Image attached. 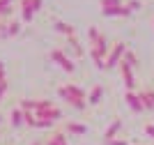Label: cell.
<instances>
[{"instance_id":"6da1fadb","label":"cell","mask_w":154,"mask_h":145,"mask_svg":"<svg viewBox=\"0 0 154 145\" xmlns=\"http://www.w3.org/2000/svg\"><path fill=\"white\" fill-rule=\"evenodd\" d=\"M108 53H110L108 39H106V35H99V39H97L94 44H92V49H90L92 65L99 67V69H106V58H108Z\"/></svg>"},{"instance_id":"7a4b0ae2","label":"cell","mask_w":154,"mask_h":145,"mask_svg":"<svg viewBox=\"0 0 154 145\" xmlns=\"http://www.w3.org/2000/svg\"><path fill=\"white\" fill-rule=\"evenodd\" d=\"M127 51L129 49H127L124 42H117V44L110 46V53H108V58H106V69H115V67H120V62H122V58H124Z\"/></svg>"},{"instance_id":"3957f363","label":"cell","mask_w":154,"mask_h":145,"mask_svg":"<svg viewBox=\"0 0 154 145\" xmlns=\"http://www.w3.org/2000/svg\"><path fill=\"white\" fill-rule=\"evenodd\" d=\"M51 60L58 65V67H62L67 74H74V71H76V65H74V60H71V58L67 55L64 51H60V49H53V51H51Z\"/></svg>"},{"instance_id":"277c9868","label":"cell","mask_w":154,"mask_h":145,"mask_svg":"<svg viewBox=\"0 0 154 145\" xmlns=\"http://www.w3.org/2000/svg\"><path fill=\"white\" fill-rule=\"evenodd\" d=\"M120 71H122V78H124V85H127V92H134V88H136L134 67H131V65H127V62L122 60V62H120Z\"/></svg>"},{"instance_id":"5b68a950","label":"cell","mask_w":154,"mask_h":145,"mask_svg":"<svg viewBox=\"0 0 154 145\" xmlns=\"http://www.w3.org/2000/svg\"><path fill=\"white\" fill-rule=\"evenodd\" d=\"M37 115V120H48V122H55L58 120H62V111H60L58 106H51V108H46V111H39V113H35Z\"/></svg>"},{"instance_id":"8992f818","label":"cell","mask_w":154,"mask_h":145,"mask_svg":"<svg viewBox=\"0 0 154 145\" xmlns=\"http://www.w3.org/2000/svg\"><path fill=\"white\" fill-rule=\"evenodd\" d=\"M58 97H60L62 101H67L69 106L78 108V111H83V108L88 106V101H78V99H74V97H71L69 92H67V88H64V85H60V88H58Z\"/></svg>"},{"instance_id":"52a82bcc","label":"cell","mask_w":154,"mask_h":145,"mask_svg":"<svg viewBox=\"0 0 154 145\" xmlns=\"http://www.w3.org/2000/svg\"><path fill=\"white\" fill-rule=\"evenodd\" d=\"M124 99H127V104H129V108H131V111H136V113L145 111L143 99H140V95H138V92H127V95H124Z\"/></svg>"},{"instance_id":"ba28073f","label":"cell","mask_w":154,"mask_h":145,"mask_svg":"<svg viewBox=\"0 0 154 145\" xmlns=\"http://www.w3.org/2000/svg\"><path fill=\"white\" fill-rule=\"evenodd\" d=\"M103 99V85H92V90L88 92V104L97 106V104H101Z\"/></svg>"},{"instance_id":"9c48e42d","label":"cell","mask_w":154,"mask_h":145,"mask_svg":"<svg viewBox=\"0 0 154 145\" xmlns=\"http://www.w3.org/2000/svg\"><path fill=\"white\" fill-rule=\"evenodd\" d=\"M21 14H23V19H26V23H30L32 19H35V7H32V0H21Z\"/></svg>"},{"instance_id":"30bf717a","label":"cell","mask_w":154,"mask_h":145,"mask_svg":"<svg viewBox=\"0 0 154 145\" xmlns=\"http://www.w3.org/2000/svg\"><path fill=\"white\" fill-rule=\"evenodd\" d=\"M120 129H122V120H113L108 125V129H106V131H103V138H106V143H108V140H113L117 136V131H120Z\"/></svg>"},{"instance_id":"8fae6325","label":"cell","mask_w":154,"mask_h":145,"mask_svg":"<svg viewBox=\"0 0 154 145\" xmlns=\"http://www.w3.org/2000/svg\"><path fill=\"white\" fill-rule=\"evenodd\" d=\"M55 32H60V35H64V37L69 39V37H74V35H76V28H74L71 23H64V21H58V23H55Z\"/></svg>"},{"instance_id":"7c38bea8","label":"cell","mask_w":154,"mask_h":145,"mask_svg":"<svg viewBox=\"0 0 154 145\" xmlns=\"http://www.w3.org/2000/svg\"><path fill=\"white\" fill-rule=\"evenodd\" d=\"M138 95H140V99H143L145 111H154V90H143Z\"/></svg>"},{"instance_id":"4fadbf2b","label":"cell","mask_w":154,"mask_h":145,"mask_svg":"<svg viewBox=\"0 0 154 145\" xmlns=\"http://www.w3.org/2000/svg\"><path fill=\"white\" fill-rule=\"evenodd\" d=\"M64 129H67L69 134H76V136L88 134V127H85L83 122H67V125H64Z\"/></svg>"},{"instance_id":"5bb4252c","label":"cell","mask_w":154,"mask_h":145,"mask_svg":"<svg viewBox=\"0 0 154 145\" xmlns=\"http://www.w3.org/2000/svg\"><path fill=\"white\" fill-rule=\"evenodd\" d=\"M67 49H69V51H71V53H74V55H76V58H83V46L78 44L76 35H74V37H69V39H67Z\"/></svg>"},{"instance_id":"9a60e30c","label":"cell","mask_w":154,"mask_h":145,"mask_svg":"<svg viewBox=\"0 0 154 145\" xmlns=\"http://www.w3.org/2000/svg\"><path fill=\"white\" fill-rule=\"evenodd\" d=\"M9 118H12V127H21V125H26V113H23L21 108H14L12 113H9Z\"/></svg>"},{"instance_id":"2e32d148","label":"cell","mask_w":154,"mask_h":145,"mask_svg":"<svg viewBox=\"0 0 154 145\" xmlns=\"http://www.w3.org/2000/svg\"><path fill=\"white\" fill-rule=\"evenodd\" d=\"M46 145H67V136H64L62 131H55L51 138L46 140Z\"/></svg>"},{"instance_id":"e0dca14e","label":"cell","mask_w":154,"mask_h":145,"mask_svg":"<svg viewBox=\"0 0 154 145\" xmlns=\"http://www.w3.org/2000/svg\"><path fill=\"white\" fill-rule=\"evenodd\" d=\"M12 2H14V0H0V19H2V21L12 14Z\"/></svg>"},{"instance_id":"ac0fdd59","label":"cell","mask_w":154,"mask_h":145,"mask_svg":"<svg viewBox=\"0 0 154 145\" xmlns=\"http://www.w3.org/2000/svg\"><path fill=\"white\" fill-rule=\"evenodd\" d=\"M19 32H21V23H19V21H9V23H7L5 37H16Z\"/></svg>"},{"instance_id":"d6986e66","label":"cell","mask_w":154,"mask_h":145,"mask_svg":"<svg viewBox=\"0 0 154 145\" xmlns=\"http://www.w3.org/2000/svg\"><path fill=\"white\" fill-rule=\"evenodd\" d=\"M101 9H113V7H122L124 0H99Z\"/></svg>"},{"instance_id":"ffe728a7","label":"cell","mask_w":154,"mask_h":145,"mask_svg":"<svg viewBox=\"0 0 154 145\" xmlns=\"http://www.w3.org/2000/svg\"><path fill=\"white\" fill-rule=\"evenodd\" d=\"M122 60H124L127 65H131V67H138V58H136V53H134V51H127Z\"/></svg>"},{"instance_id":"44dd1931","label":"cell","mask_w":154,"mask_h":145,"mask_svg":"<svg viewBox=\"0 0 154 145\" xmlns=\"http://www.w3.org/2000/svg\"><path fill=\"white\" fill-rule=\"evenodd\" d=\"M21 111H23V108H21ZM23 113H26V125L28 127H37V115L30 113V111H23Z\"/></svg>"},{"instance_id":"7402d4cb","label":"cell","mask_w":154,"mask_h":145,"mask_svg":"<svg viewBox=\"0 0 154 145\" xmlns=\"http://www.w3.org/2000/svg\"><path fill=\"white\" fill-rule=\"evenodd\" d=\"M99 35H101V32H99V30L94 28V25H92L90 30H88V37H90V44H94L97 39H99Z\"/></svg>"},{"instance_id":"603a6c76","label":"cell","mask_w":154,"mask_h":145,"mask_svg":"<svg viewBox=\"0 0 154 145\" xmlns=\"http://www.w3.org/2000/svg\"><path fill=\"white\" fill-rule=\"evenodd\" d=\"M127 7L131 9V12H138V9L143 7V2H140V0H129V2H127Z\"/></svg>"},{"instance_id":"cb8c5ba5","label":"cell","mask_w":154,"mask_h":145,"mask_svg":"<svg viewBox=\"0 0 154 145\" xmlns=\"http://www.w3.org/2000/svg\"><path fill=\"white\" fill-rule=\"evenodd\" d=\"M7 90H9V83H7V81H5V83H0V101H2V97L7 95Z\"/></svg>"},{"instance_id":"d4e9b609","label":"cell","mask_w":154,"mask_h":145,"mask_svg":"<svg viewBox=\"0 0 154 145\" xmlns=\"http://www.w3.org/2000/svg\"><path fill=\"white\" fill-rule=\"evenodd\" d=\"M37 127H39V129H48V127H53V122H48V120H37Z\"/></svg>"},{"instance_id":"484cf974","label":"cell","mask_w":154,"mask_h":145,"mask_svg":"<svg viewBox=\"0 0 154 145\" xmlns=\"http://www.w3.org/2000/svg\"><path fill=\"white\" fill-rule=\"evenodd\" d=\"M145 134H147L149 138H154V125H145Z\"/></svg>"},{"instance_id":"4316f807","label":"cell","mask_w":154,"mask_h":145,"mask_svg":"<svg viewBox=\"0 0 154 145\" xmlns=\"http://www.w3.org/2000/svg\"><path fill=\"white\" fill-rule=\"evenodd\" d=\"M108 145H129V143L122 138H113V140H108Z\"/></svg>"},{"instance_id":"83f0119b","label":"cell","mask_w":154,"mask_h":145,"mask_svg":"<svg viewBox=\"0 0 154 145\" xmlns=\"http://www.w3.org/2000/svg\"><path fill=\"white\" fill-rule=\"evenodd\" d=\"M7 78H5V69H0V83H5Z\"/></svg>"},{"instance_id":"f1b7e54d","label":"cell","mask_w":154,"mask_h":145,"mask_svg":"<svg viewBox=\"0 0 154 145\" xmlns=\"http://www.w3.org/2000/svg\"><path fill=\"white\" fill-rule=\"evenodd\" d=\"M0 69H5V65H2V62H0Z\"/></svg>"},{"instance_id":"f546056e","label":"cell","mask_w":154,"mask_h":145,"mask_svg":"<svg viewBox=\"0 0 154 145\" xmlns=\"http://www.w3.org/2000/svg\"><path fill=\"white\" fill-rule=\"evenodd\" d=\"M32 145H42V143H39V140H37V143H32Z\"/></svg>"},{"instance_id":"4dcf8cb0","label":"cell","mask_w":154,"mask_h":145,"mask_svg":"<svg viewBox=\"0 0 154 145\" xmlns=\"http://www.w3.org/2000/svg\"><path fill=\"white\" fill-rule=\"evenodd\" d=\"M0 122H2V115H0Z\"/></svg>"},{"instance_id":"1f68e13d","label":"cell","mask_w":154,"mask_h":145,"mask_svg":"<svg viewBox=\"0 0 154 145\" xmlns=\"http://www.w3.org/2000/svg\"><path fill=\"white\" fill-rule=\"evenodd\" d=\"M152 23H154V19H152Z\"/></svg>"}]
</instances>
